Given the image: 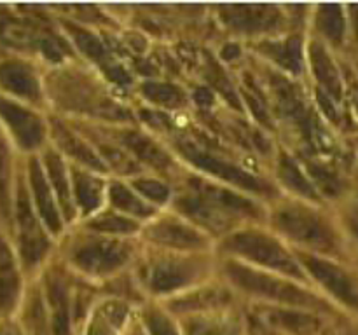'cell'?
Here are the masks:
<instances>
[{
	"instance_id": "cell-27",
	"label": "cell",
	"mask_w": 358,
	"mask_h": 335,
	"mask_svg": "<svg viewBox=\"0 0 358 335\" xmlns=\"http://www.w3.org/2000/svg\"><path fill=\"white\" fill-rule=\"evenodd\" d=\"M9 178H10V161L9 150L0 135V208L3 213L9 208Z\"/></svg>"
},
{
	"instance_id": "cell-20",
	"label": "cell",
	"mask_w": 358,
	"mask_h": 335,
	"mask_svg": "<svg viewBox=\"0 0 358 335\" xmlns=\"http://www.w3.org/2000/svg\"><path fill=\"white\" fill-rule=\"evenodd\" d=\"M45 168H48L49 180H51L52 188L56 191L58 201L62 208L65 209L69 215H72V202H70V191H69V180H66V170L63 161L59 159L56 154L49 152L45 156Z\"/></svg>"
},
{
	"instance_id": "cell-24",
	"label": "cell",
	"mask_w": 358,
	"mask_h": 335,
	"mask_svg": "<svg viewBox=\"0 0 358 335\" xmlns=\"http://www.w3.org/2000/svg\"><path fill=\"white\" fill-rule=\"evenodd\" d=\"M264 321L268 325H273V327L285 328V330H306L310 327V320L303 314L292 313V311H268L264 314Z\"/></svg>"
},
{
	"instance_id": "cell-34",
	"label": "cell",
	"mask_w": 358,
	"mask_h": 335,
	"mask_svg": "<svg viewBox=\"0 0 358 335\" xmlns=\"http://www.w3.org/2000/svg\"><path fill=\"white\" fill-rule=\"evenodd\" d=\"M147 327H149L150 335H178L177 328L170 323V320L156 311L147 314Z\"/></svg>"
},
{
	"instance_id": "cell-26",
	"label": "cell",
	"mask_w": 358,
	"mask_h": 335,
	"mask_svg": "<svg viewBox=\"0 0 358 335\" xmlns=\"http://www.w3.org/2000/svg\"><path fill=\"white\" fill-rule=\"evenodd\" d=\"M280 177H282V180L285 181L289 187L296 188L301 194H311V187L308 185V181L304 180L303 174H301L299 168H297L292 161L287 159V157H282V159H280Z\"/></svg>"
},
{
	"instance_id": "cell-8",
	"label": "cell",
	"mask_w": 358,
	"mask_h": 335,
	"mask_svg": "<svg viewBox=\"0 0 358 335\" xmlns=\"http://www.w3.org/2000/svg\"><path fill=\"white\" fill-rule=\"evenodd\" d=\"M224 20L241 31H264L276 27L280 14L271 6H229L222 7Z\"/></svg>"
},
{
	"instance_id": "cell-31",
	"label": "cell",
	"mask_w": 358,
	"mask_h": 335,
	"mask_svg": "<svg viewBox=\"0 0 358 335\" xmlns=\"http://www.w3.org/2000/svg\"><path fill=\"white\" fill-rule=\"evenodd\" d=\"M70 31H72L77 45H79V47L83 49V52H86L90 58L98 59V61H101V59L105 58L103 45L100 44V40H98L94 35L87 34V31H84V30H79V28H76V27H70Z\"/></svg>"
},
{
	"instance_id": "cell-30",
	"label": "cell",
	"mask_w": 358,
	"mask_h": 335,
	"mask_svg": "<svg viewBox=\"0 0 358 335\" xmlns=\"http://www.w3.org/2000/svg\"><path fill=\"white\" fill-rule=\"evenodd\" d=\"M0 35L10 45H30L34 42V31L24 27V24L16 23V21H9V23L2 24Z\"/></svg>"
},
{
	"instance_id": "cell-7",
	"label": "cell",
	"mask_w": 358,
	"mask_h": 335,
	"mask_svg": "<svg viewBox=\"0 0 358 335\" xmlns=\"http://www.w3.org/2000/svg\"><path fill=\"white\" fill-rule=\"evenodd\" d=\"M0 115L6 119L7 124L13 128L16 138L27 149L37 147L44 138V126H42L41 119L31 112L24 110L20 105L0 98Z\"/></svg>"
},
{
	"instance_id": "cell-9",
	"label": "cell",
	"mask_w": 358,
	"mask_h": 335,
	"mask_svg": "<svg viewBox=\"0 0 358 335\" xmlns=\"http://www.w3.org/2000/svg\"><path fill=\"white\" fill-rule=\"evenodd\" d=\"M192 187L196 188L199 198H203L206 202L215 206L217 209L224 211L226 215L227 213H238V215H255V213H257V206H255L254 202L241 198V195L234 194L233 191L219 187V185L196 180L194 184H192Z\"/></svg>"
},
{
	"instance_id": "cell-38",
	"label": "cell",
	"mask_w": 358,
	"mask_h": 335,
	"mask_svg": "<svg viewBox=\"0 0 358 335\" xmlns=\"http://www.w3.org/2000/svg\"><path fill=\"white\" fill-rule=\"evenodd\" d=\"M196 100L199 103H212V93L206 87H201V89L196 91Z\"/></svg>"
},
{
	"instance_id": "cell-35",
	"label": "cell",
	"mask_w": 358,
	"mask_h": 335,
	"mask_svg": "<svg viewBox=\"0 0 358 335\" xmlns=\"http://www.w3.org/2000/svg\"><path fill=\"white\" fill-rule=\"evenodd\" d=\"M119 321L121 320L114 318V309H110V314L107 313V318H105V320L94 321V323L91 325L87 335H115V328H117Z\"/></svg>"
},
{
	"instance_id": "cell-1",
	"label": "cell",
	"mask_w": 358,
	"mask_h": 335,
	"mask_svg": "<svg viewBox=\"0 0 358 335\" xmlns=\"http://www.w3.org/2000/svg\"><path fill=\"white\" fill-rule=\"evenodd\" d=\"M226 248L261 265H268V267L285 272V274L301 276L296 262L287 255L282 244L264 234L238 232L226 241Z\"/></svg>"
},
{
	"instance_id": "cell-13",
	"label": "cell",
	"mask_w": 358,
	"mask_h": 335,
	"mask_svg": "<svg viewBox=\"0 0 358 335\" xmlns=\"http://www.w3.org/2000/svg\"><path fill=\"white\" fill-rule=\"evenodd\" d=\"M20 295V276L14 257L0 237V313H9Z\"/></svg>"
},
{
	"instance_id": "cell-22",
	"label": "cell",
	"mask_w": 358,
	"mask_h": 335,
	"mask_svg": "<svg viewBox=\"0 0 358 335\" xmlns=\"http://www.w3.org/2000/svg\"><path fill=\"white\" fill-rule=\"evenodd\" d=\"M236 325L226 318H199L189 323L187 335H236Z\"/></svg>"
},
{
	"instance_id": "cell-29",
	"label": "cell",
	"mask_w": 358,
	"mask_h": 335,
	"mask_svg": "<svg viewBox=\"0 0 358 335\" xmlns=\"http://www.w3.org/2000/svg\"><path fill=\"white\" fill-rule=\"evenodd\" d=\"M28 334L30 335H51L48 327V316H45L44 304L38 297H34L28 309Z\"/></svg>"
},
{
	"instance_id": "cell-14",
	"label": "cell",
	"mask_w": 358,
	"mask_h": 335,
	"mask_svg": "<svg viewBox=\"0 0 358 335\" xmlns=\"http://www.w3.org/2000/svg\"><path fill=\"white\" fill-rule=\"evenodd\" d=\"M0 84L10 93L23 98L38 96V82L31 70L21 63L9 61L0 66Z\"/></svg>"
},
{
	"instance_id": "cell-10",
	"label": "cell",
	"mask_w": 358,
	"mask_h": 335,
	"mask_svg": "<svg viewBox=\"0 0 358 335\" xmlns=\"http://www.w3.org/2000/svg\"><path fill=\"white\" fill-rule=\"evenodd\" d=\"M30 181L31 188H34L37 209L41 213L42 220H44L45 225L52 232H58L62 229V218H59L58 208H56V201L52 198V191L48 184V178H45L44 171H42L37 159L30 161Z\"/></svg>"
},
{
	"instance_id": "cell-23",
	"label": "cell",
	"mask_w": 358,
	"mask_h": 335,
	"mask_svg": "<svg viewBox=\"0 0 358 335\" xmlns=\"http://www.w3.org/2000/svg\"><path fill=\"white\" fill-rule=\"evenodd\" d=\"M142 91L150 101L164 105V107H180L184 103V93L171 84L147 82L143 84Z\"/></svg>"
},
{
	"instance_id": "cell-11",
	"label": "cell",
	"mask_w": 358,
	"mask_h": 335,
	"mask_svg": "<svg viewBox=\"0 0 358 335\" xmlns=\"http://www.w3.org/2000/svg\"><path fill=\"white\" fill-rule=\"evenodd\" d=\"M194 274L192 264L182 260H161L152 265L149 274V285L156 292H171L184 286Z\"/></svg>"
},
{
	"instance_id": "cell-6",
	"label": "cell",
	"mask_w": 358,
	"mask_h": 335,
	"mask_svg": "<svg viewBox=\"0 0 358 335\" xmlns=\"http://www.w3.org/2000/svg\"><path fill=\"white\" fill-rule=\"evenodd\" d=\"M275 225L287 236L296 237L310 244H322L325 241V234L317 218L297 206L276 209Z\"/></svg>"
},
{
	"instance_id": "cell-12",
	"label": "cell",
	"mask_w": 358,
	"mask_h": 335,
	"mask_svg": "<svg viewBox=\"0 0 358 335\" xmlns=\"http://www.w3.org/2000/svg\"><path fill=\"white\" fill-rule=\"evenodd\" d=\"M149 236L157 243L173 248H199L205 244V237L192 227L175 220H163L149 230Z\"/></svg>"
},
{
	"instance_id": "cell-15",
	"label": "cell",
	"mask_w": 358,
	"mask_h": 335,
	"mask_svg": "<svg viewBox=\"0 0 358 335\" xmlns=\"http://www.w3.org/2000/svg\"><path fill=\"white\" fill-rule=\"evenodd\" d=\"M178 208L185 213V215L191 216L196 222L203 223V225L210 227L213 230H224L229 227V218L224 211L217 209L215 206H212L210 202H206L205 199L199 198V195H187V198H182L178 201Z\"/></svg>"
},
{
	"instance_id": "cell-21",
	"label": "cell",
	"mask_w": 358,
	"mask_h": 335,
	"mask_svg": "<svg viewBox=\"0 0 358 335\" xmlns=\"http://www.w3.org/2000/svg\"><path fill=\"white\" fill-rule=\"evenodd\" d=\"M110 201L114 202L115 208H119L121 211L131 213L136 216H149L152 213V209L138 198V195L133 194L128 187L121 184H114L110 187Z\"/></svg>"
},
{
	"instance_id": "cell-33",
	"label": "cell",
	"mask_w": 358,
	"mask_h": 335,
	"mask_svg": "<svg viewBox=\"0 0 358 335\" xmlns=\"http://www.w3.org/2000/svg\"><path fill=\"white\" fill-rule=\"evenodd\" d=\"M135 188L140 194L145 195L147 199L156 202L166 201L168 195H170V191H168L166 185L157 180H145V178H142V180L135 181Z\"/></svg>"
},
{
	"instance_id": "cell-3",
	"label": "cell",
	"mask_w": 358,
	"mask_h": 335,
	"mask_svg": "<svg viewBox=\"0 0 358 335\" xmlns=\"http://www.w3.org/2000/svg\"><path fill=\"white\" fill-rule=\"evenodd\" d=\"M128 257L129 248L121 241L98 239L83 244L73 253V262L83 271L103 274V272L114 271L119 265L124 264Z\"/></svg>"
},
{
	"instance_id": "cell-36",
	"label": "cell",
	"mask_w": 358,
	"mask_h": 335,
	"mask_svg": "<svg viewBox=\"0 0 358 335\" xmlns=\"http://www.w3.org/2000/svg\"><path fill=\"white\" fill-rule=\"evenodd\" d=\"M107 75L110 77L112 80H115V82H119V84H129V82H131V79H129L128 73H126L122 68H119V66H110V68H107Z\"/></svg>"
},
{
	"instance_id": "cell-16",
	"label": "cell",
	"mask_w": 358,
	"mask_h": 335,
	"mask_svg": "<svg viewBox=\"0 0 358 335\" xmlns=\"http://www.w3.org/2000/svg\"><path fill=\"white\" fill-rule=\"evenodd\" d=\"M124 140V145L135 154L138 159L145 161L147 164L154 166L156 170H168L171 166V159L159 145L152 142L150 138H147L145 135L136 131H126L122 135Z\"/></svg>"
},
{
	"instance_id": "cell-39",
	"label": "cell",
	"mask_w": 358,
	"mask_h": 335,
	"mask_svg": "<svg viewBox=\"0 0 358 335\" xmlns=\"http://www.w3.org/2000/svg\"><path fill=\"white\" fill-rule=\"evenodd\" d=\"M238 54H240V49L234 47V45H227V47L222 51V56H224V58H226V59L234 58V56H238Z\"/></svg>"
},
{
	"instance_id": "cell-2",
	"label": "cell",
	"mask_w": 358,
	"mask_h": 335,
	"mask_svg": "<svg viewBox=\"0 0 358 335\" xmlns=\"http://www.w3.org/2000/svg\"><path fill=\"white\" fill-rule=\"evenodd\" d=\"M226 271L227 276L234 281V285H238L240 288L247 290L250 293H257V295L268 297V299L278 300V302H306V295L297 286L282 281V279L273 278L269 274H264V272L254 271V269L243 267V265L238 264H229Z\"/></svg>"
},
{
	"instance_id": "cell-19",
	"label": "cell",
	"mask_w": 358,
	"mask_h": 335,
	"mask_svg": "<svg viewBox=\"0 0 358 335\" xmlns=\"http://www.w3.org/2000/svg\"><path fill=\"white\" fill-rule=\"evenodd\" d=\"M56 138H58L59 145H62L63 149L70 154V156H73L76 159H79L80 163L87 164V166L96 168V170H100V171H105L103 161H101L100 157H98L96 154H94L93 150H91L90 147L83 142V140L77 138L76 135H72V133L66 131L65 128H62V126H59V128L56 129Z\"/></svg>"
},
{
	"instance_id": "cell-18",
	"label": "cell",
	"mask_w": 358,
	"mask_h": 335,
	"mask_svg": "<svg viewBox=\"0 0 358 335\" xmlns=\"http://www.w3.org/2000/svg\"><path fill=\"white\" fill-rule=\"evenodd\" d=\"M73 191L79 206L84 213H91L96 209L101 202L103 195V185L91 174L83 173V171H73Z\"/></svg>"
},
{
	"instance_id": "cell-4",
	"label": "cell",
	"mask_w": 358,
	"mask_h": 335,
	"mask_svg": "<svg viewBox=\"0 0 358 335\" xmlns=\"http://www.w3.org/2000/svg\"><path fill=\"white\" fill-rule=\"evenodd\" d=\"M185 156L192 161L198 168L208 171L213 177H219L222 180L231 181V184L238 185V187H243L247 191L254 192H269V187L262 180H259L254 174L247 173V171L240 170L234 164L227 163V161L219 159V157L212 156L208 152H203V150L196 149V147H185L184 149Z\"/></svg>"
},
{
	"instance_id": "cell-17",
	"label": "cell",
	"mask_w": 358,
	"mask_h": 335,
	"mask_svg": "<svg viewBox=\"0 0 358 335\" xmlns=\"http://www.w3.org/2000/svg\"><path fill=\"white\" fill-rule=\"evenodd\" d=\"M48 293L52 309V335H70L69 297L65 286L59 279H49Z\"/></svg>"
},
{
	"instance_id": "cell-28",
	"label": "cell",
	"mask_w": 358,
	"mask_h": 335,
	"mask_svg": "<svg viewBox=\"0 0 358 335\" xmlns=\"http://www.w3.org/2000/svg\"><path fill=\"white\" fill-rule=\"evenodd\" d=\"M91 227L98 230H107V232H131L136 229V223L126 216L107 213V215H101L96 220H93Z\"/></svg>"
},
{
	"instance_id": "cell-32",
	"label": "cell",
	"mask_w": 358,
	"mask_h": 335,
	"mask_svg": "<svg viewBox=\"0 0 358 335\" xmlns=\"http://www.w3.org/2000/svg\"><path fill=\"white\" fill-rule=\"evenodd\" d=\"M101 152H103V157L105 161H107L108 164H110L114 170L121 171V173H135L136 170H138V166H136V161H133L131 157L126 156L122 150L115 149V147H103L101 149Z\"/></svg>"
},
{
	"instance_id": "cell-5",
	"label": "cell",
	"mask_w": 358,
	"mask_h": 335,
	"mask_svg": "<svg viewBox=\"0 0 358 335\" xmlns=\"http://www.w3.org/2000/svg\"><path fill=\"white\" fill-rule=\"evenodd\" d=\"M16 211L17 223H20L21 253H23L27 264H35L44 255L45 248H48V241H45L44 232H42L41 225H38L37 216L31 211L30 199H28L27 192L23 188H20Z\"/></svg>"
},
{
	"instance_id": "cell-37",
	"label": "cell",
	"mask_w": 358,
	"mask_h": 335,
	"mask_svg": "<svg viewBox=\"0 0 358 335\" xmlns=\"http://www.w3.org/2000/svg\"><path fill=\"white\" fill-rule=\"evenodd\" d=\"M0 335H21V332L16 325L2 323L0 325Z\"/></svg>"
},
{
	"instance_id": "cell-25",
	"label": "cell",
	"mask_w": 358,
	"mask_h": 335,
	"mask_svg": "<svg viewBox=\"0 0 358 335\" xmlns=\"http://www.w3.org/2000/svg\"><path fill=\"white\" fill-rule=\"evenodd\" d=\"M264 52H268L273 59L285 65L289 68H297L299 66V44L296 40L278 42V44H269L264 47Z\"/></svg>"
}]
</instances>
